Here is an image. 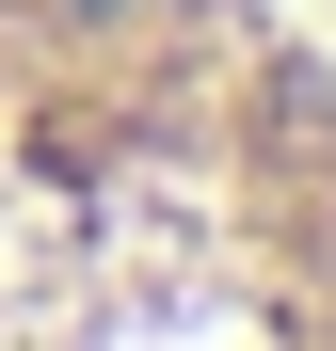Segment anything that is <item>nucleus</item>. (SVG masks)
Segmentation results:
<instances>
[{
    "label": "nucleus",
    "instance_id": "nucleus-1",
    "mask_svg": "<svg viewBox=\"0 0 336 351\" xmlns=\"http://www.w3.org/2000/svg\"><path fill=\"white\" fill-rule=\"evenodd\" d=\"M0 351H336V48L272 0H0Z\"/></svg>",
    "mask_w": 336,
    "mask_h": 351
}]
</instances>
